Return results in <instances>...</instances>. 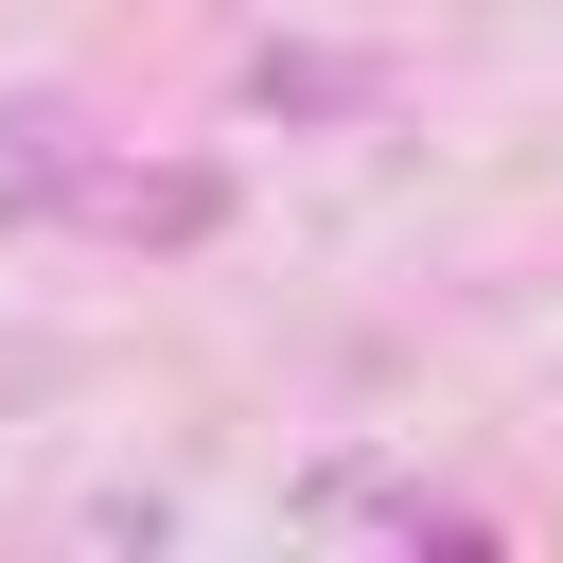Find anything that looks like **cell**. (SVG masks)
Instances as JSON below:
<instances>
[{"instance_id": "1", "label": "cell", "mask_w": 563, "mask_h": 563, "mask_svg": "<svg viewBox=\"0 0 563 563\" xmlns=\"http://www.w3.org/2000/svg\"><path fill=\"white\" fill-rule=\"evenodd\" d=\"M246 106H264V123H369V106H387V53H334V35H264V53H246Z\"/></svg>"}, {"instance_id": "2", "label": "cell", "mask_w": 563, "mask_h": 563, "mask_svg": "<svg viewBox=\"0 0 563 563\" xmlns=\"http://www.w3.org/2000/svg\"><path fill=\"white\" fill-rule=\"evenodd\" d=\"M70 211H106L123 246H211V229H229V176H211V158H176V176H106V158H88Z\"/></svg>"}, {"instance_id": "3", "label": "cell", "mask_w": 563, "mask_h": 563, "mask_svg": "<svg viewBox=\"0 0 563 563\" xmlns=\"http://www.w3.org/2000/svg\"><path fill=\"white\" fill-rule=\"evenodd\" d=\"M88 194V106H0V211H70Z\"/></svg>"}]
</instances>
